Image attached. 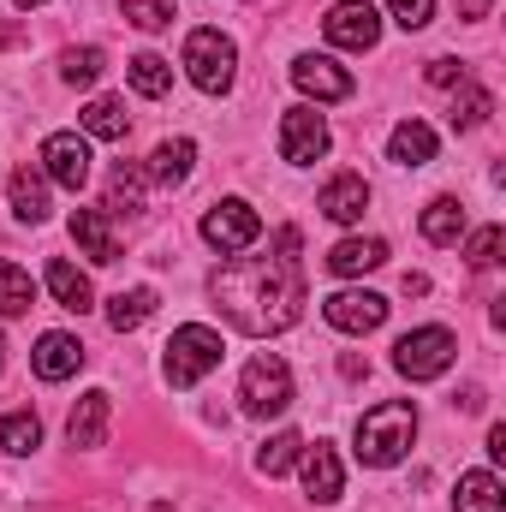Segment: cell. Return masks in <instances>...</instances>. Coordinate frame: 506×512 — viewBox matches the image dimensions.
<instances>
[{
    "label": "cell",
    "instance_id": "obj_1",
    "mask_svg": "<svg viewBox=\"0 0 506 512\" xmlns=\"http://www.w3.org/2000/svg\"><path fill=\"white\" fill-rule=\"evenodd\" d=\"M298 227H280L274 233V251L268 256H233L215 268L209 280V298L215 310L239 328V334H286L298 316H304V262H298Z\"/></svg>",
    "mask_w": 506,
    "mask_h": 512
},
{
    "label": "cell",
    "instance_id": "obj_2",
    "mask_svg": "<svg viewBox=\"0 0 506 512\" xmlns=\"http://www.w3.org/2000/svg\"><path fill=\"white\" fill-rule=\"evenodd\" d=\"M352 441H358V465H370V471L399 465L411 453V441H417V405L411 399H381V405H370L358 417V435Z\"/></svg>",
    "mask_w": 506,
    "mask_h": 512
},
{
    "label": "cell",
    "instance_id": "obj_3",
    "mask_svg": "<svg viewBox=\"0 0 506 512\" xmlns=\"http://www.w3.org/2000/svg\"><path fill=\"white\" fill-rule=\"evenodd\" d=\"M185 72H191V84H197L203 96H227V90H233V72H239L233 36H221L215 24L191 30V36H185Z\"/></svg>",
    "mask_w": 506,
    "mask_h": 512
},
{
    "label": "cell",
    "instance_id": "obj_4",
    "mask_svg": "<svg viewBox=\"0 0 506 512\" xmlns=\"http://www.w3.org/2000/svg\"><path fill=\"white\" fill-rule=\"evenodd\" d=\"M215 364H221V334H215V328H203V322L173 328L167 358H161V376H167V387H197L209 370H215Z\"/></svg>",
    "mask_w": 506,
    "mask_h": 512
},
{
    "label": "cell",
    "instance_id": "obj_5",
    "mask_svg": "<svg viewBox=\"0 0 506 512\" xmlns=\"http://www.w3.org/2000/svg\"><path fill=\"white\" fill-rule=\"evenodd\" d=\"M453 358H459V340H453L447 328H435V322L399 334V346H393V370H399L405 382H435V376L453 370Z\"/></svg>",
    "mask_w": 506,
    "mask_h": 512
},
{
    "label": "cell",
    "instance_id": "obj_6",
    "mask_svg": "<svg viewBox=\"0 0 506 512\" xmlns=\"http://www.w3.org/2000/svg\"><path fill=\"white\" fill-rule=\"evenodd\" d=\"M239 399H245L251 417H280L292 405V370H286V358L256 352L251 364H245V376H239Z\"/></svg>",
    "mask_w": 506,
    "mask_h": 512
},
{
    "label": "cell",
    "instance_id": "obj_7",
    "mask_svg": "<svg viewBox=\"0 0 506 512\" xmlns=\"http://www.w3.org/2000/svg\"><path fill=\"white\" fill-rule=\"evenodd\" d=\"M203 245H215L221 256H239V251H251L256 239H262V215H256L245 197H221L209 215H203Z\"/></svg>",
    "mask_w": 506,
    "mask_h": 512
},
{
    "label": "cell",
    "instance_id": "obj_8",
    "mask_svg": "<svg viewBox=\"0 0 506 512\" xmlns=\"http://www.w3.org/2000/svg\"><path fill=\"white\" fill-rule=\"evenodd\" d=\"M90 137L84 131H48L42 137V173H48V185H60V191H84L90 185Z\"/></svg>",
    "mask_w": 506,
    "mask_h": 512
},
{
    "label": "cell",
    "instance_id": "obj_9",
    "mask_svg": "<svg viewBox=\"0 0 506 512\" xmlns=\"http://www.w3.org/2000/svg\"><path fill=\"white\" fill-rule=\"evenodd\" d=\"M328 120L316 114V108H286L280 114V155L292 161V167H316L322 155H328Z\"/></svg>",
    "mask_w": 506,
    "mask_h": 512
},
{
    "label": "cell",
    "instance_id": "obj_10",
    "mask_svg": "<svg viewBox=\"0 0 506 512\" xmlns=\"http://www.w3.org/2000/svg\"><path fill=\"white\" fill-rule=\"evenodd\" d=\"M322 30H328V42H334V48L364 54V48H376V42H381V12L370 6V0H334V6H328V18H322Z\"/></svg>",
    "mask_w": 506,
    "mask_h": 512
},
{
    "label": "cell",
    "instance_id": "obj_11",
    "mask_svg": "<svg viewBox=\"0 0 506 512\" xmlns=\"http://www.w3.org/2000/svg\"><path fill=\"white\" fill-rule=\"evenodd\" d=\"M292 84L310 96V102H346L358 84H352V72L340 66V60H328V54H298L292 60Z\"/></svg>",
    "mask_w": 506,
    "mask_h": 512
},
{
    "label": "cell",
    "instance_id": "obj_12",
    "mask_svg": "<svg viewBox=\"0 0 506 512\" xmlns=\"http://www.w3.org/2000/svg\"><path fill=\"white\" fill-rule=\"evenodd\" d=\"M298 477H304V495H310L316 507H334V501L346 495V471H340V453H334L328 441H316V447L298 453Z\"/></svg>",
    "mask_w": 506,
    "mask_h": 512
},
{
    "label": "cell",
    "instance_id": "obj_13",
    "mask_svg": "<svg viewBox=\"0 0 506 512\" xmlns=\"http://www.w3.org/2000/svg\"><path fill=\"white\" fill-rule=\"evenodd\" d=\"M322 316L340 334H376L387 322V298L381 292H334V298H322Z\"/></svg>",
    "mask_w": 506,
    "mask_h": 512
},
{
    "label": "cell",
    "instance_id": "obj_14",
    "mask_svg": "<svg viewBox=\"0 0 506 512\" xmlns=\"http://www.w3.org/2000/svg\"><path fill=\"white\" fill-rule=\"evenodd\" d=\"M84 340L78 334H66V328H48L42 340H36V352H30V364H36V376L42 382H72L78 370H84Z\"/></svg>",
    "mask_w": 506,
    "mask_h": 512
},
{
    "label": "cell",
    "instance_id": "obj_15",
    "mask_svg": "<svg viewBox=\"0 0 506 512\" xmlns=\"http://www.w3.org/2000/svg\"><path fill=\"white\" fill-rule=\"evenodd\" d=\"M108 417H114V393H102V387L78 393V405L66 417V441L72 447H102L108 441Z\"/></svg>",
    "mask_w": 506,
    "mask_h": 512
},
{
    "label": "cell",
    "instance_id": "obj_16",
    "mask_svg": "<svg viewBox=\"0 0 506 512\" xmlns=\"http://www.w3.org/2000/svg\"><path fill=\"white\" fill-rule=\"evenodd\" d=\"M72 245L90 256V262H120V233H114V215L108 209H72Z\"/></svg>",
    "mask_w": 506,
    "mask_h": 512
},
{
    "label": "cell",
    "instance_id": "obj_17",
    "mask_svg": "<svg viewBox=\"0 0 506 512\" xmlns=\"http://www.w3.org/2000/svg\"><path fill=\"white\" fill-rule=\"evenodd\" d=\"M316 209H322L328 221H340V227L364 221V209H370V185H364V173H334V179L322 185Z\"/></svg>",
    "mask_w": 506,
    "mask_h": 512
},
{
    "label": "cell",
    "instance_id": "obj_18",
    "mask_svg": "<svg viewBox=\"0 0 506 512\" xmlns=\"http://www.w3.org/2000/svg\"><path fill=\"white\" fill-rule=\"evenodd\" d=\"M6 197H12V215L24 221V227H42L48 221V173L42 167H18L12 173V185H6Z\"/></svg>",
    "mask_w": 506,
    "mask_h": 512
},
{
    "label": "cell",
    "instance_id": "obj_19",
    "mask_svg": "<svg viewBox=\"0 0 506 512\" xmlns=\"http://www.w3.org/2000/svg\"><path fill=\"white\" fill-rule=\"evenodd\" d=\"M42 280H48V292H54V304H60V310H72V316H84V310L96 304V286H90V274H84L78 262H66V256H54Z\"/></svg>",
    "mask_w": 506,
    "mask_h": 512
},
{
    "label": "cell",
    "instance_id": "obj_20",
    "mask_svg": "<svg viewBox=\"0 0 506 512\" xmlns=\"http://www.w3.org/2000/svg\"><path fill=\"white\" fill-rule=\"evenodd\" d=\"M191 167H197V143H191V137H167V143H155V155H149L143 173H149L155 185H185Z\"/></svg>",
    "mask_w": 506,
    "mask_h": 512
},
{
    "label": "cell",
    "instance_id": "obj_21",
    "mask_svg": "<svg viewBox=\"0 0 506 512\" xmlns=\"http://www.w3.org/2000/svg\"><path fill=\"white\" fill-rule=\"evenodd\" d=\"M387 161H399V167H429V161H435V131L423 126V120H399L393 137H387Z\"/></svg>",
    "mask_w": 506,
    "mask_h": 512
},
{
    "label": "cell",
    "instance_id": "obj_22",
    "mask_svg": "<svg viewBox=\"0 0 506 512\" xmlns=\"http://www.w3.org/2000/svg\"><path fill=\"white\" fill-rule=\"evenodd\" d=\"M453 512H506V489L495 471H465L453 489Z\"/></svg>",
    "mask_w": 506,
    "mask_h": 512
},
{
    "label": "cell",
    "instance_id": "obj_23",
    "mask_svg": "<svg viewBox=\"0 0 506 512\" xmlns=\"http://www.w3.org/2000/svg\"><path fill=\"white\" fill-rule=\"evenodd\" d=\"M381 262H387V245H381V239H340V245L328 251V274L352 280V274H370Z\"/></svg>",
    "mask_w": 506,
    "mask_h": 512
},
{
    "label": "cell",
    "instance_id": "obj_24",
    "mask_svg": "<svg viewBox=\"0 0 506 512\" xmlns=\"http://www.w3.org/2000/svg\"><path fill=\"white\" fill-rule=\"evenodd\" d=\"M155 304H161V298H155V286H131V292H114V298H108V328H114V334H131V328H143V322L155 316Z\"/></svg>",
    "mask_w": 506,
    "mask_h": 512
},
{
    "label": "cell",
    "instance_id": "obj_25",
    "mask_svg": "<svg viewBox=\"0 0 506 512\" xmlns=\"http://www.w3.org/2000/svg\"><path fill=\"white\" fill-rule=\"evenodd\" d=\"M417 227H423L429 245H459V239H465V209H459V197H435Z\"/></svg>",
    "mask_w": 506,
    "mask_h": 512
},
{
    "label": "cell",
    "instance_id": "obj_26",
    "mask_svg": "<svg viewBox=\"0 0 506 512\" xmlns=\"http://www.w3.org/2000/svg\"><path fill=\"white\" fill-rule=\"evenodd\" d=\"M131 131V120H126V102L120 96H96L90 108H84V137H102V143H120Z\"/></svg>",
    "mask_w": 506,
    "mask_h": 512
},
{
    "label": "cell",
    "instance_id": "obj_27",
    "mask_svg": "<svg viewBox=\"0 0 506 512\" xmlns=\"http://www.w3.org/2000/svg\"><path fill=\"white\" fill-rule=\"evenodd\" d=\"M298 453H304V435H298V429H280V435H268V441L256 447V471H262V477H286V471L298 465Z\"/></svg>",
    "mask_w": 506,
    "mask_h": 512
},
{
    "label": "cell",
    "instance_id": "obj_28",
    "mask_svg": "<svg viewBox=\"0 0 506 512\" xmlns=\"http://www.w3.org/2000/svg\"><path fill=\"white\" fill-rule=\"evenodd\" d=\"M126 78H131V90H137V96H149V102L173 90V66H167L161 54H131V60H126Z\"/></svg>",
    "mask_w": 506,
    "mask_h": 512
},
{
    "label": "cell",
    "instance_id": "obj_29",
    "mask_svg": "<svg viewBox=\"0 0 506 512\" xmlns=\"http://www.w3.org/2000/svg\"><path fill=\"white\" fill-rule=\"evenodd\" d=\"M489 114H495V96H489L477 78H465V84H459V96H453V114H447L453 131H477Z\"/></svg>",
    "mask_w": 506,
    "mask_h": 512
},
{
    "label": "cell",
    "instance_id": "obj_30",
    "mask_svg": "<svg viewBox=\"0 0 506 512\" xmlns=\"http://www.w3.org/2000/svg\"><path fill=\"white\" fill-rule=\"evenodd\" d=\"M30 304H36V280H30L18 262H6V256H0V316L12 322V316H24Z\"/></svg>",
    "mask_w": 506,
    "mask_h": 512
},
{
    "label": "cell",
    "instance_id": "obj_31",
    "mask_svg": "<svg viewBox=\"0 0 506 512\" xmlns=\"http://www.w3.org/2000/svg\"><path fill=\"white\" fill-rule=\"evenodd\" d=\"M143 209V167H114L108 173V215H137Z\"/></svg>",
    "mask_w": 506,
    "mask_h": 512
},
{
    "label": "cell",
    "instance_id": "obj_32",
    "mask_svg": "<svg viewBox=\"0 0 506 512\" xmlns=\"http://www.w3.org/2000/svg\"><path fill=\"white\" fill-rule=\"evenodd\" d=\"M0 447H6V453H36V447H42L36 411H6V417H0Z\"/></svg>",
    "mask_w": 506,
    "mask_h": 512
},
{
    "label": "cell",
    "instance_id": "obj_33",
    "mask_svg": "<svg viewBox=\"0 0 506 512\" xmlns=\"http://www.w3.org/2000/svg\"><path fill=\"white\" fill-rule=\"evenodd\" d=\"M102 66H108L102 48H66V54H60V78L78 84V90H90V84L102 78Z\"/></svg>",
    "mask_w": 506,
    "mask_h": 512
},
{
    "label": "cell",
    "instance_id": "obj_34",
    "mask_svg": "<svg viewBox=\"0 0 506 512\" xmlns=\"http://www.w3.org/2000/svg\"><path fill=\"white\" fill-rule=\"evenodd\" d=\"M501 245H506L501 227H477V233L465 239V256H471V268H495V262H501Z\"/></svg>",
    "mask_w": 506,
    "mask_h": 512
},
{
    "label": "cell",
    "instance_id": "obj_35",
    "mask_svg": "<svg viewBox=\"0 0 506 512\" xmlns=\"http://www.w3.org/2000/svg\"><path fill=\"white\" fill-rule=\"evenodd\" d=\"M387 6V18L399 24V30H423L429 18H435V0H381Z\"/></svg>",
    "mask_w": 506,
    "mask_h": 512
},
{
    "label": "cell",
    "instance_id": "obj_36",
    "mask_svg": "<svg viewBox=\"0 0 506 512\" xmlns=\"http://www.w3.org/2000/svg\"><path fill=\"white\" fill-rule=\"evenodd\" d=\"M126 18L137 30H167L173 24V6L167 0H126Z\"/></svg>",
    "mask_w": 506,
    "mask_h": 512
},
{
    "label": "cell",
    "instance_id": "obj_37",
    "mask_svg": "<svg viewBox=\"0 0 506 512\" xmlns=\"http://www.w3.org/2000/svg\"><path fill=\"white\" fill-rule=\"evenodd\" d=\"M465 78H471V66H465V60H453V54L429 60V84H435V90H459Z\"/></svg>",
    "mask_w": 506,
    "mask_h": 512
},
{
    "label": "cell",
    "instance_id": "obj_38",
    "mask_svg": "<svg viewBox=\"0 0 506 512\" xmlns=\"http://www.w3.org/2000/svg\"><path fill=\"white\" fill-rule=\"evenodd\" d=\"M489 459H495V465L506 459V423H495V429H489Z\"/></svg>",
    "mask_w": 506,
    "mask_h": 512
},
{
    "label": "cell",
    "instance_id": "obj_39",
    "mask_svg": "<svg viewBox=\"0 0 506 512\" xmlns=\"http://www.w3.org/2000/svg\"><path fill=\"white\" fill-rule=\"evenodd\" d=\"M459 12L465 18H489V0H459Z\"/></svg>",
    "mask_w": 506,
    "mask_h": 512
},
{
    "label": "cell",
    "instance_id": "obj_40",
    "mask_svg": "<svg viewBox=\"0 0 506 512\" xmlns=\"http://www.w3.org/2000/svg\"><path fill=\"white\" fill-rule=\"evenodd\" d=\"M12 6H24V12H30V6H42V0H12Z\"/></svg>",
    "mask_w": 506,
    "mask_h": 512
},
{
    "label": "cell",
    "instance_id": "obj_41",
    "mask_svg": "<svg viewBox=\"0 0 506 512\" xmlns=\"http://www.w3.org/2000/svg\"><path fill=\"white\" fill-rule=\"evenodd\" d=\"M6 42H12V30H0V48H6Z\"/></svg>",
    "mask_w": 506,
    "mask_h": 512
},
{
    "label": "cell",
    "instance_id": "obj_42",
    "mask_svg": "<svg viewBox=\"0 0 506 512\" xmlns=\"http://www.w3.org/2000/svg\"><path fill=\"white\" fill-rule=\"evenodd\" d=\"M0 364H6V340H0Z\"/></svg>",
    "mask_w": 506,
    "mask_h": 512
},
{
    "label": "cell",
    "instance_id": "obj_43",
    "mask_svg": "<svg viewBox=\"0 0 506 512\" xmlns=\"http://www.w3.org/2000/svg\"><path fill=\"white\" fill-rule=\"evenodd\" d=\"M155 512H167V507H155Z\"/></svg>",
    "mask_w": 506,
    "mask_h": 512
}]
</instances>
